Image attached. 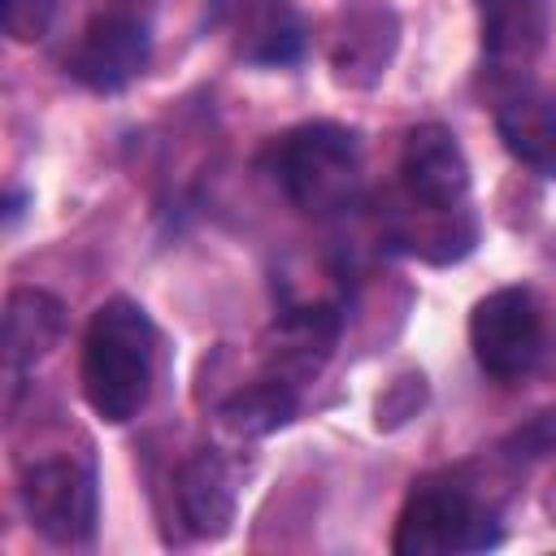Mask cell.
Here are the masks:
<instances>
[{
	"mask_svg": "<svg viewBox=\"0 0 556 556\" xmlns=\"http://www.w3.org/2000/svg\"><path fill=\"white\" fill-rule=\"evenodd\" d=\"M156 374V326L143 304L113 295L104 300L83 334V395L91 413L109 426L130 421L148 395Z\"/></svg>",
	"mask_w": 556,
	"mask_h": 556,
	"instance_id": "obj_1",
	"label": "cell"
},
{
	"mask_svg": "<svg viewBox=\"0 0 556 556\" xmlns=\"http://www.w3.org/2000/svg\"><path fill=\"white\" fill-rule=\"evenodd\" d=\"M274 178L304 217H334L361 191V139L339 122H304L274 152Z\"/></svg>",
	"mask_w": 556,
	"mask_h": 556,
	"instance_id": "obj_2",
	"label": "cell"
},
{
	"mask_svg": "<svg viewBox=\"0 0 556 556\" xmlns=\"http://www.w3.org/2000/svg\"><path fill=\"white\" fill-rule=\"evenodd\" d=\"M504 539L495 508H486L460 473L421 478L395 521V556H443V552H486Z\"/></svg>",
	"mask_w": 556,
	"mask_h": 556,
	"instance_id": "obj_3",
	"label": "cell"
},
{
	"mask_svg": "<svg viewBox=\"0 0 556 556\" xmlns=\"http://www.w3.org/2000/svg\"><path fill=\"white\" fill-rule=\"evenodd\" d=\"M22 508L30 526L61 547H78L96 534L100 521V495H96V469L78 456H39L22 465L17 478Z\"/></svg>",
	"mask_w": 556,
	"mask_h": 556,
	"instance_id": "obj_4",
	"label": "cell"
},
{
	"mask_svg": "<svg viewBox=\"0 0 556 556\" xmlns=\"http://www.w3.org/2000/svg\"><path fill=\"white\" fill-rule=\"evenodd\" d=\"M469 348L482 374L513 382L534 369L543 352V313L526 287H500L469 313Z\"/></svg>",
	"mask_w": 556,
	"mask_h": 556,
	"instance_id": "obj_5",
	"label": "cell"
},
{
	"mask_svg": "<svg viewBox=\"0 0 556 556\" xmlns=\"http://www.w3.org/2000/svg\"><path fill=\"white\" fill-rule=\"evenodd\" d=\"M148 56H152L148 22L135 9H109V13H100L83 26L65 70L83 87H91L100 96H113V91H126L143 74Z\"/></svg>",
	"mask_w": 556,
	"mask_h": 556,
	"instance_id": "obj_6",
	"label": "cell"
},
{
	"mask_svg": "<svg viewBox=\"0 0 556 556\" xmlns=\"http://www.w3.org/2000/svg\"><path fill=\"white\" fill-rule=\"evenodd\" d=\"M400 191H404V204L413 208H430V213L469 208V156L447 126L426 122L404 135Z\"/></svg>",
	"mask_w": 556,
	"mask_h": 556,
	"instance_id": "obj_7",
	"label": "cell"
},
{
	"mask_svg": "<svg viewBox=\"0 0 556 556\" xmlns=\"http://www.w3.org/2000/svg\"><path fill=\"white\" fill-rule=\"evenodd\" d=\"M339 330H343V313L334 304H295L287 313H278V321L265 330L261 339V361H265V374L300 387L308 378L321 374V365L330 361L334 343H339Z\"/></svg>",
	"mask_w": 556,
	"mask_h": 556,
	"instance_id": "obj_8",
	"label": "cell"
},
{
	"mask_svg": "<svg viewBox=\"0 0 556 556\" xmlns=\"http://www.w3.org/2000/svg\"><path fill=\"white\" fill-rule=\"evenodd\" d=\"M235 48L252 65H295L304 56V17L295 0H222Z\"/></svg>",
	"mask_w": 556,
	"mask_h": 556,
	"instance_id": "obj_9",
	"label": "cell"
},
{
	"mask_svg": "<svg viewBox=\"0 0 556 556\" xmlns=\"http://www.w3.org/2000/svg\"><path fill=\"white\" fill-rule=\"evenodd\" d=\"M178 513L195 539H222L235 521V473L217 447H200L178 469Z\"/></svg>",
	"mask_w": 556,
	"mask_h": 556,
	"instance_id": "obj_10",
	"label": "cell"
},
{
	"mask_svg": "<svg viewBox=\"0 0 556 556\" xmlns=\"http://www.w3.org/2000/svg\"><path fill=\"white\" fill-rule=\"evenodd\" d=\"M65 330V304L52 291L39 287H17L4 300V365L9 378H17L22 369L39 365Z\"/></svg>",
	"mask_w": 556,
	"mask_h": 556,
	"instance_id": "obj_11",
	"label": "cell"
},
{
	"mask_svg": "<svg viewBox=\"0 0 556 556\" xmlns=\"http://www.w3.org/2000/svg\"><path fill=\"white\" fill-rule=\"evenodd\" d=\"M482 17V48L495 65H530L552 30L556 0H473Z\"/></svg>",
	"mask_w": 556,
	"mask_h": 556,
	"instance_id": "obj_12",
	"label": "cell"
},
{
	"mask_svg": "<svg viewBox=\"0 0 556 556\" xmlns=\"http://www.w3.org/2000/svg\"><path fill=\"white\" fill-rule=\"evenodd\" d=\"M504 148L543 178H556V104L539 91H517L495 109Z\"/></svg>",
	"mask_w": 556,
	"mask_h": 556,
	"instance_id": "obj_13",
	"label": "cell"
},
{
	"mask_svg": "<svg viewBox=\"0 0 556 556\" xmlns=\"http://www.w3.org/2000/svg\"><path fill=\"white\" fill-rule=\"evenodd\" d=\"M391 52H395L391 9H361V13L348 17L343 35L334 39V74H339V83L369 87L387 74Z\"/></svg>",
	"mask_w": 556,
	"mask_h": 556,
	"instance_id": "obj_14",
	"label": "cell"
},
{
	"mask_svg": "<svg viewBox=\"0 0 556 556\" xmlns=\"http://www.w3.org/2000/svg\"><path fill=\"white\" fill-rule=\"evenodd\" d=\"M300 400H295V387L274 378V374H261L252 382H243L235 395L222 400L217 408V421L239 434V439H261V434H274L282 430L291 417H295Z\"/></svg>",
	"mask_w": 556,
	"mask_h": 556,
	"instance_id": "obj_15",
	"label": "cell"
},
{
	"mask_svg": "<svg viewBox=\"0 0 556 556\" xmlns=\"http://www.w3.org/2000/svg\"><path fill=\"white\" fill-rule=\"evenodd\" d=\"M0 9H4V35L17 43L43 39L56 17V0H0Z\"/></svg>",
	"mask_w": 556,
	"mask_h": 556,
	"instance_id": "obj_16",
	"label": "cell"
},
{
	"mask_svg": "<svg viewBox=\"0 0 556 556\" xmlns=\"http://www.w3.org/2000/svg\"><path fill=\"white\" fill-rule=\"evenodd\" d=\"M22 204H26V191H13V195H9V208H4V217L13 222V217L22 213Z\"/></svg>",
	"mask_w": 556,
	"mask_h": 556,
	"instance_id": "obj_17",
	"label": "cell"
},
{
	"mask_svg": "<svg viewBox=\"0 0 556 556\" xmlns=\"http://www.w3.org/2000/svg\"><path fill=\"white\" fill-rule=\"evenodd\" d=\"M547 504H552V517H556V486H552V500Z\"/></svg>",
	"mask_w": 556,
	"mask_h": 556,
	"instance_id": "obj_18",
	"label": "cell"
}]
</instances>
